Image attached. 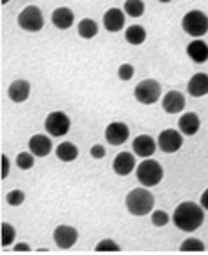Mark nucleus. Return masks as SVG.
Segmentation results:
<instances>
[{
  "label": "nucleus",
  "instance_id": "f257e3e1",
  "mask_svg": "<svg viewBox=\"0 0 208 255\" xmlns=\"http://www.w3.org/2000/svg\"><path fill=\"white\" fill-rule=\"evenodd\" d=\"M203 220L205 208L193 201L180 203L175 208V212H173V224L180 231H186V233H194L196 229H200Z\"/></svg>",
  "mask_w": 208,
  "mask_h": 255
},
{
  "label": "nucleus",
  "instance_id": "f03ea898",
  "mask_svg": "<svg viewBox=\"0 0 208 255\" xmlns=\"http://www.w3.org/2000/svg\"><path fill=\"white\" fill-rule=\"evenodd\" d=\"M126 208L135 217L147 215L154 208V196H152V192L147 191V187L131 189L126 196Z\"/></svg>",
  "mask_w": 208,
  "mask_h": 255
},
{
  "label": "nucleus",
  "instance_id": "7ed1b4c3",
  "mask_svg": "<svg viewBox=\"0 0 208 255\" xmlns=\"http://www.w3.org/2000/svg\"><path fill=\"white\" fill-rule=\"evenodd\" d=\"M182 30L193 39H201L208 33V16L203 11L193 9L182 18Z\"/></svg>",
  "mask_w": 208,
  "mask_h": 255
},
{
  "label": "nucleus",
  "instance_id": "20e7f679",
  "mask_svg": "<svg viewBox=\"0 0 208 255\" xmlns=\"http://www.w3.org/2000/svg\"><path fill=\"white\" fill-rule=\"evenodd\" d=\"M163 166L156 159H144L137 166V178L144 187H154L163 180Z\"/></svg>",
  "mask_w": 208,
  "mask_h": 255
},
{
  "label": "nucleus",
  "instance_id": "39448f33",
  "mask_svg": "<svg viewBox=\"0 0 208 255\" xmlns=\"http://www.w3.org/2000/svg\"><path fill=\"white\" fill-rule=\"evenodd\" d=\"M18 25L25 32H40L44 28V16L37 5H26L18 16Z\"/></svg>",
  "mask_w": 208,
  "mask_h": 255
},
{
  "label": "nucleus",
  "instance_id": "423d86ee",
  "mask_svg": "<svg viewBox=\"0 0 208 255\" xmlns=\"http://www.w3.org/2000/svg\"><path fill=\"white\" fill-rule=\"evenodd\" d=\"M135 98L144 105H152L161 98V84L154 79H144L135 88Z\"/></svg>",
  "mask_w": 208,
  "mask_h": 255
},
{
  "label": "nucleus",
  "instance_id": "0eeeda50",
  "mask_svg": "<svg viewBox=\"0 0 208 255\" xmlns=\"http://www.w3.org/2000/svg\"><path fill=\"white\" fill-rule=\"evenodd\" d=\"M44 128H46V131L49 133L51 136H56V138L58 136H65L70 131V117L65 112H61V110L51 112L49 116L46 117Z\"/></svg>",
  "mask_w": 208,
  "mask_h": 255
},
{
  "label": "nucleus",
  "instance_id": "6e6552de",
  "mask_svg": "<svg viewBox=\"0 0 208 255\" xmlns=\"http://www.w3.org/2000/svg\"><path fill=\"white\" fill-rule=\"evenodd\" d=\"M158 145L163 152L173 154V152H177V150H180V147L184 145V136H182V133L177 131V129H165V131L159 133Z\"/></svg>",
  "mask_w": 208,
  "mask_h": 255
},
{
  "label": "nucleus",
  "instance_id": "1a4fd4ad",
  "mask_svg": "<svg viewBox=\"0 0 208 255\" xmlns=\"http://www.w3.org/2000/svg\"><path fill=\"white\" fill-rule=\"evenodd\" d=\"M54 243H56L58 248L61 250H67V248H72L79 240V233L75 227H70V226H58L54 229Z\"/></svg>",
  "mask_w": 208,
  "mask_h": 255
},
{
  "label": "nucleus",
  "instance_id": "9d476101",
  "mask_svg": "<svg viewBox=\"0 0 208 255\" xmlns=\"http://www.w3.org/2000/svg\"><path fill=\"white\" fill-rule=\"evenodd\" d=\"M124 23H126V12L121 11L119 7H110L109 11L103 14V26H105L107 32L117 33L124 28Z\"/></svg>",
  "mask_w": 208,
  "mask_h": 255
},
{
  "label": "nucleus",
  "instance_id": "9b49d317",
  "mask_svg": "<svg viewBox=\"0 0 208 255\" xmlns=\"http://www.w3.org/2000/svg\"><path fill=\"white\" fill-rule=\"evenodd\" d=\"M130 138V128L124 123H110L105 129V140L110 145H123Z\"/></svg>",
  "mask_w": 208,
  "mask_h": 255
},
{
  "label": "nucleus",
  "instance_id": "f8f14e48",
  "mask_svg": "<svg viewBox=\"0 0 208 255\" xmlns=\"http://www.w3.org/2000/svg\"><path fill=\"white\" fill-rule=\"evenodd\" d=\"M161 103L166 114H179L186 109V96L177 89H173V91H168L163 96Z\"/></svg>",
  "mask_w": 208,
  "mask_h": 255
},
{
  "label": "nucleus",
  "instance_id": "ddd939ff",
  "mask_svg": "<svg viewBox=\"0 0 208 255\" xmlns=\"http://www.w3.org/2000/svg\"><path fill=\"white\" fill-rule=\"evenodd\" d=\"M156 149H158V142L149 135H138L133 140V152L144 159H149L156 152Z\"/></svg>",
  "mask_w": 208,
  "mask_h": 255
},
{
  "label": "nucleus",
  "instance_id": "4468645a",
  "mask_svg": "<svg viewBox=\"0 0 208 255\" xmlns=\"http://www.w3.org/2000/svg\"><path fill=\"white\" fill-rule=\"evenodd\" d=\"M135 156L131 152H121L114 157V163H112V168H114V173L119 175V177H126L130 175L131 171L135 170Z\"/></svg>",
  "mask_w": 208,
  "mask_h": 255
},
{
  "label": "nucleus",
  "instance_id": "2eb2a0df",
  "mask_svg": "<svg viewBox=\"0 0 208 255\" xmlns=\"http://www.w3.org/2000/svg\"><path fill=\"white\" fill-rule=\"evenodd\" d=\"M28 149L33 156L37 157H46L53 150V142L49 140L47 135H33L28 140Z\"/></svg>",
  "mask_w": 208,
  "mask_h": 255
},
{
  "label": "nucleus",
  "instance_id": "dca6fc26",
  "mask_svg": "<svg viewBox=\"0 0 208 255\" xmlns=\"http://www.w3.org/2000/svg\"><path fill=\"white\" fill-rule=\"evenodd\" d=\"M200 128H201V121L194 112H186V114H182V116H180L179 129H180V133H182V135L193 136V135H196V133L200 131Z\"/></svg>",
  "mask_w": 208,
  "mask_h": 255
},
{
  "label": "nucleus",
  "instance_id": "f3484780",
  "mask_svg": "<svg viewBox=\"0 0 208 255\" xmlns=\"http://www.w3.org/2000/svg\"><path fill=\"white\" fill-rule=\"evenodd\" d=\"M187 91L191 96H196V98L208 95V74H203V72L194 74L187 82Z\"/></svg>",
  "mask_w": 208,
  "mask_h": 255
},
{
  "label": "nucleus",
  "instance_id": "a211bd4d",
  "mask_svg": "<svg viewBox=\"0 0 208 255\" xmlns=\"http://www.w3.org/2000/svg\"><path fill=\"white\" fill-rule=\"evenodd\" d=\"M30 91H32V86H30V82L19 79V81H14L11 86H9L7 95L14 103H23V102H26V100H28Z\"/></svg>",
  "mask_w": 208,
  "mask_h": 255
},
{
  "label": "nucleus",
  "instance_id": "6ab92c4d",
  "mask_svg": "<svg viewBox=\"0 0 208 255\" xmlns=\"http://www.w3.org/2000/svg\"><path fill=\"white\" fill-rule=\"evenodd\" d=\"M186 53L194 63H205L208 61V44L201 39H194L193 42L187 44Z\"/></svg>",
  "mask_w": 208,
  "mask_h": 255
},
{
  "label": "nucleus",
  "instance_id": "aec40b11",
  "mask_svg": "<svg viewBox=\"0 0 208 255\" xmlns=\"http://www.w3.org/2000/svg\"><path fill=\"white\" fill-rule=\"evenodd\" d=\"M74 19H75L74 12H72V9H68V7H58V9H54L53 14H51V21H53V25L60 30L72 28Z\"/></svg>",
  "mask_w": 208,
  "mask_h": 255
},
{
  "label": "nucleus",
  "instance_id": "412c9836",
  "mask_svg": "<svg viewBox=\"0 0 208 255\" xmlns=\"http://www.w3.org/2000/svg\"><path fill=\"white\" fill-rule=\"evenodd\" d=\"M124 39H126V42L131 44V46H140V44H144L145 39H147V32H145L144 26L131 25V26H128L126 32H124Z\"/></svg>",
  "mask_w": 208,
  "mask_h": 255
},
{
  "label": "nucleus",
  "instance_id": "4be33fe9",
  "mask_svg": "<svg viewBox=\"0 0 208 255\" xmlns=\"http://www.w3.org/2000/svg\"><path fill=\"white\" fill-rule=\"evenodd\" d=\"M98 23L95 21V19L91 18H84L79 21L77 25V33L79 37H82V39L89 40V39H95L96 35H98Z\"/></svg>",
  "mask_w": 208,
  "mask_h": 255
},
{
  "label": "nucleus",
  "instance_id": "5701e85b",
  "mask_svg": "<svg viewBox=\"0 0 208 255\" xmlns=\"http://www.w3.org/2000/svg\"><path fill=\"white\" fill-rule=\"evenodd\" d=\"M79 156V149L72 142H63L56 147V157L63 163H72Z\"/></svg>",
  "mask_w": 208,
  "mask_h": 255
},
{
  "label": "nucleus",
  "instance_id": "b1692460",
  "mask_svg": "<svg viewBox=\"0 0 208 255\" xmlns=\"http://www.w3.org/2000/svg\"><path fill=\"white\" fill-rule=\"evenodd\" d=\"M123 11L126 12L128 16H131V18H140L145 11V4L142 0H126Z\"/></svg>",
  "mask_w": 208,
  "mask_h": 255
},
{
  "label": "nucleus",
  "instance_id": "393cba45",
  "mask_svg": "<svg viewBox=\"0 0 208 255\" xmlns=\"http://www.w3.org/2000/svg\"><path fill=\"white\" fill-rule=\"evenodd\" d=\"M16 240V229L9 222H2V247H11Z\"/></svg>",
  "mask_w": 208,
  "mask_h": 255
},
{
  "label": "nucleus",
  "instance_id": "a878e982",
  "mask_svg": "<svg viewBox=\"0 0 208 255\" xmlns=\"http://www.w3.org/2000/svg\"><path fill=\"white\" fill-rule=\"evenodd\" d=\"M203 250H205V243L196 240V238H189V240L180 243V252H203Z\"/></svg>",
  "mask_w": 208,
  "mask_h": 255
},
{
  "label": "nucleus",
  "instance_id": "bb28decb",
  "mask_svg": "<svg viewBox=\"0 0 208 255\" xmlns=\"http://www.w3.org/2000/svg\"><path fill=\"white\" fill-rule=\"evenodd\" d=\"M16 163H18V168H21V170H30V168H33V156L32 152H19L18 157H16Z\"/></svg>",
  "mask_w": 208,
  "mask_h": 255
},
{
  "label": "nucleus",
  "instance_id": "cd10ccee",
  "mask_svg": "<svg viewBox=\"0 0 208 255\" xmlns=\"http://www.w3.org/2000/svg\"><path fill=\"white\" fill-rule=\"evenodd\" d=\"M5 201H7V205H11V206L23 205V201H25V192L19 191V189H14V191L7 192V196H5Z\"/></svg>",
  "mask_w": 208,
  "mask_h": 255
},
{
  "label": "nucleus",
  "instance_id": "c85d7f7f",
  "mask_svg": "<svg viewBox=\"0 0 208 255\" xmlns=\"http://www.w3.org/2000/svg\"><path fill=\"white\" fill-rule=\"evenodd\" d=\"M95 250L96 252H119L121 247L114 240H102L96 243Z\"/></svg>",
  "mask_w": 208,
  "mask_h": 255
},
{
  "label": "nucleus",
  "instance_id": "c756f323",
  "mask_svg": "<svg viewBox=\"0 0 208 255\" xmlns=\"http://www.w3.org/2000/svg\"><path fill=\"white\" fill-rule=\"evenodd\" d=\"M152 224H154L156 227H165L166 224L170 222V215L166 212H163V210H156V212H152Z\"/></svg>",
  "mask_w": 208,
  "mask_h": 255
},
{
  "label": "nucleus",
  "instance_id": "7c9ffc66",
  "mask_svg": "<svg viewBox=\"0 0 208 255\" xmlns=\"http://www.w3.org/2000/svg\"><path fill=\"white\" fill-rule=\"evenodd\" d=\"M135 75V68L133 65L130 63H123L119 68H117V77L121 79V81H131Z\"/></svg>",
  "mask_w": 208,
  "mask_h": 255
},
{
  "label": "nucleus",
  "instance_id": "2f4dec72",
  "mask_svg": "<svg viewBox=\"0 0 208 255\" xmlns=\"http://www.w3.org/2000/svg\"><path fill=\"white\" fill-rule=\"evenodd\" d=\"M91 157L93 159H103V157H105V147L103 145H100V143H95V145L91 147Z\"/></svg>",
  "mask_w": 208,
  "mask_h": 255
},
{
  "label": "nucleus",
  "instance_id": "473e14b6",
  "mask_svg": "<svg viewBox=\"0 0 208 255\" xmlns=\"http://www.w3.org/2000/svg\"><path fill=\"white\" fill-rule=\"evenodd\" d=\"M9 170H11V161L5 154H2V180H5L9 175Z\"/></svg>",
  "mask_w": 208,
  "mask_h": 255
},
{
  "label": "nucleus",
  "instance_id": "72a5a7b5",
  "mask_svg": "<svg viewBox=\"0 0 208 255\" xmlns=\"http://www.w3.org/2000/svg\"><path fill=\"white\" fill-rule=\"evenodd\" d=\"M32 248H30V245H26V243H18V245H14V252H30Z\"/></svg>",
  "mask_w": 208,
  "mask_h": 255
},
{
  "label": "nucleus",
  "instance_id": "f704fd0d",
  "mask_svg": "<svg viewBox=\"0 0 208 255\" xmlns=\"http://www.w3.org/2000/svg\"><path fill=\"white\" fill-rule=\"evenodd\" d=\"M201 206L205 210H208V189H205V192L201 194Z\"/></svg>",
  "mask_w": 208,
  "mask_h": 255
},
{
  "label": "nucleus",
  "instance_id": "c9c22d12",
  "mask_svg": "<svg viewBox=\"0 0 208 255\" xmlns=\"http://www.w3.org/2000/svg\"><path fill=\"white\" fill-rule=\"evenodd\" d=\"M159 2H163V4H168V2H172V0H159Z\"/></svg>",
  "mask_w": 208,
  "mask_h": 255
},
{
  "label": "nucleus",
  "instance_id": "e433bc0d",
  "mask_svg": "<svg viewBox=\"0 0 208 255\" xmlns=\"http://www.w3.org/2000/svg\"><path fill=\"white\" fill-rule=\"evenodd\" d=\"M9 2H11V0H2V4H4V5H5V4H9Z\"/></svg>",
  "mask_w": 208,
  "mask_h": 255
}]
</instances>
